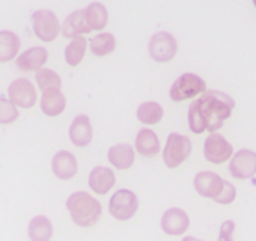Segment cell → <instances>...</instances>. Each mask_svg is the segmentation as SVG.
I'll list each match as a JSON object with an SVG mask.
<instances>
[{
	"label": "cell",
	"instance_id": "obj_17",
	"mask_svg": "<svg viewBox=\"0 0 256 241\" xmlns=\"http://www.w3.org/2000/svg\"><path fill=\"white\" fill-rule=\"evenodd\" d=\"M88 184H90V189L96 192L98 195H105L114 188L116 176L112 170L105 168V166H98L90 172Z\"/></svg>",
	"mask_w": 256,
	"mask_h": 241
},
{
	"label": "cell",
	"instance_id": "obj_11",
	"mask_svg": "<svg viewBox=\"0 0 256 241\" xmlns=\"http://www.w3.org/2000/svg\"><path fill=\"white\" fill-rule=\"evenodd\" d=\"M224 183H225V180L220 178L218 174H214V172H207V171L196 174L195 182H194L196 192H198L201 196L212 198V200H214V198L220 194V190H222V188H224Z\"/></svg>",
	"mask_w": 256,
	"mask_h": 241
},
{
	"label": "cell",
	"instance_id": "obj_23",
	"mask_svg": "<svg viewBox=\"0 0 256 241\" xmlns=\"http://www.w3.org/2000/svg\"><path fill=\"white\" fill-rule=\"evenodd\" d=\"M86 51H87V39L81 34L72 38V42L64 50V58H66L68 64L78 66L82 62Z\"/></svg>",
	"mask_w": 256,
	"mask_h": 241
},
{
	"label": "cell",
	"instance_id": "obj_4",
	"mask_svg": "<svg viewBox=\"0 0 256 241\" xmlns=\"http://www.w3.org/2000/svg\"><path fill=\"white\" fill-rule=\"evenodd\" d=\"M206 81L194 74H184L172 84L170 90V98L174 102H183L192 98H196L206 92Z\"/></svg>",
	"mask_w": 256,
	"mask_h": 241
},
{
	"label": "cell",
	"instance_id": "obj_18",
	"mask_svg": "<svg viewBox=\"0 0 256 241\" xmlns=\"http://www.w3.org/2000/svg\"><path fill=\"white\" fill-rule=\"evenodd\" d=\"M92 27L87 22L84 10H75L62 22V34L64 38H75L80 34H88Z\"/></svg>",
	"mask_w": 256,
	"mask_h": 241
},
{
	"label": "cell",
	"instance_id": "obj_5",
	"mask_svg": "<svg viewBox=\"0 0 256 241\" xmlns=\"http://www.w3.org/2000/svg\"><path fill=\"white\" fill-rule=\"evenodd\" d=\"M190 152L192 144L188 136L180 134H171L164 150V162L168 168H177L190 156Z\"/></svg>",
	"mask_w": 256,
	"mask_h": 241
},
{
	"label": "cell",
	"instance_id": "obj_24",
	"mask_svg": "<svg viewBox=\"0 0 256 241\" xmlns=\"http://www.w3.org/2000/svg\"><path fill=\"white\" fill-rule=\"evenodd\" d=\"M86 18L92 30H102L108 22V10L102 3H90L86 9Z\"/></svg>",
	"mask_w": 256,
	"mask_h": 241
},
{
	"label": "cell",
	"instance_id": "obj_7",
	"mask_svg": "<svg viewBox=\"0 0 256 241\" xmlns=\"http://www.w3.org/2000/svg\"><path fill=\"white\" fill-rule=\"evenodd\" d=\"M148 52L152 58L159 63L170 62L177 52V40L172 34L166 32H159L150 39Z\"/></svg>",
	"mask_w": 256,
	"mask_h": 241
},
{
	"label": "cell",
	"instance_id": "obj_31",
	"mask_svg": "<svg viewBox=\"0 0 256 241\" xmlns=\"http://www.w3.org/2000/svg\"><path fill=\"white\" fill-rule=\"evenodd\" d=\"M254 2V4H255V8H256V0H252Z\"/></svg>",
	"mask_w": 256,
	"mask_h": 241
},
{
	"label": "cell",
	"instance_id": "obj_12",
	"mask_svg": "<svg viewBox=\"0 0 256 241\" xmlns=\"http://www.w3.org/2000/svg\"><path fill=\"white\" fill-rule=\"evenodd\" d=\"M189 216L182 208H171L162 218V230L168 236H182L189 228Z\"/></svg>",
	"mask_w": 256,
	"mask_h": 241
},
{
	"label": "cell",
	"instance_id": "obj_19",
	"mask_svg": "<svg viewBox=\"0 0 256 241\" xmlns=\"http://www.w3.org/2000/svg\"><path fill=\"white\" fill-rule=\"evenodd\" d=\"M136 152L144 158H153L160 152L159 140L156 134L150 129H141L135 140Z\"/></svg>",
	"mask_w": 256,
	"mask_h": 241
},
{
	"label": "cell",
	"instance_id": "obj_3",
	"mask_svg": "<svg viewBox=\"0 0 256 241\" xmlns=\"http://www.w3.org/2000/svg\"><path fill=\"white\" fill-rule=\"evenodd\" d=\"M32 26L34 34L44 42H52L62 32V26L54 12L48 9H39L32 15Z\"/></svg>",
	"mask_w": 256,
	"mask_h": 241
},
{
	"label": "cell",
	"instance_id": "obj_21",
	"mask_svg": "<svg viewBox=\"0 0 256 241\" xmlns=\"http://www.w3.org/2000/svg\"><path fill=\"white\" fill-rule=\"evenodd\" d=\"M20 46L21 40L14 32H0V63H6L15 58L20 51Z\"/></svg>",
	"mask_w": 256,
	"mask_h": 241
},
{
	"label": "cell",
	"instance_id": "obj_1",
	"mask_svg": "<svg viewBox=\"0 0 256 241\" xmlns=\"http://www.w3.org/2000/svg\"><path fill=\"white\" fill-rule=\"evenodd\" d=\"M232 110L234 100L228 94L216 90L204 92L189 108V128L194 134H202L207 129L216 132L231 117Z\"/></svg>",
	"mask_w": 256,
	"mask_h": 241
},
{
	"label": "cell",
	"instance_id": "obj_30",
	"mask_svg": "<svg viewBox=\"0 0 256 241\" xmlns=\"http://www.w3.org/2000/svg\"><path fill=\"white\" fill-rule=\"evenodd\" d=\"M234 228H236L234 222L232 220H226L222 225V228H220V238L222 240H231L232 234H234Z\"/></svg>",
	"mask_w": 256,
	"mask_h": 241
},
{
	"label": "cell",
	"instance_id": "obj_20",
	"mask_svg": "<svg viewBox=\"0 0 256 241\" xmlns=\"http://www.w3.org/2000/svg\"><path fill=\"white\" fill-rule=\"evenodd\" d=\"M108 160L118 170H129L135 160V152L129 144L112 146L108 152Z\"/></svg>",
	"mask_w": 256,
	"mask_h": 241
},
{
	"label": "cell",
	"instance_id": "obj_9",
	"mask_svg": "<svg viewBox=\"0 0 256 241\" xmlns=\"http://www.w3.org/2000/svg\"><path fill=\"white\" fill-rule=\"evenodd\" d=\"M204 156L212 164H225L232 158V146L219 134H212L204 144Z\"/></svg>",
	"mask_w": 256,
	"mask_h": 241
},
{
	"label": "cell",
	"instance_id": "obj_2",
	"mask_svg": "<svg viewBox=\"0 0 256 241\" xmlns=\"http://www.w3.org/2000/svg\"><path fill=\"white\" fill-rule=\"evenodd\" d=\"M66 208L70 214L72 222L82 228L94 226L102 216V207L99 201H96L87 192L72 194L66 201Z\"/></svg>",
	"mask_w": 256,
	"mask_h": 241
},
{
	"label": "cell",
	"instance_id": "obj_28",
	"mask_svg": "<svg viewBox=\"0 0 256 241\" xmlns=\"http://www.w3.org/2000/svg\"><path fill=\"white\" fill-rule=\"evenodd\" d=\"M18 106L15 104H12L9 99H3L0 98V124H10L14 123L20 112L16 110Z\"/></svg>",
	"mask_w": 256,
	"mask_h": 241
},
{
	"label": "cell",
	"instance_id": "obj_26",
	"mask_svg": "<svg viewBox=\"0 0 256 241\" xmlns=\"http://www.w3.org/2000/svg\"><path fill=\"white\" fill-rule=\"evenodd\" d=\"M138 120L144 124H156L164 117V108L156 102H146L136 111Z\"/></svg>",
	"mask_w": 256,
	"mask_h": 241
},
{
	"label": "cell",
	"instance_id": "obj_25",
	"mask_svg": "<svg viewBox=\"0 0 256 241\" xmlns=\"http://www.w3.org/2000/svg\"><path fill=\"white\" fill-rule=\"evenodd\" d=\"M90 50L98 57L108 56L116 50V38L111 33H99L90 40Z\"/></svg>",
	"mask_w": 256,
	"mask_h": 241
},
{
	"label": "cell",
	"instance_id": "obj_8",
	"mask_svg": "<svg viewBox=\"0 0 256 241\" xmlns=\"http://www.w3.org/2000/svg\"><path fill=\"white\" fill-rule=\"evenodd\" d=\"M8 96L12 104L18 108L28 110L36 104V90L34 86L26 78H16L8 88Z\"/></svg>",
	"mask_w": 256,
	"mask_h": 241
},
{
	"label": "cell",
	"instance_id": "obj_10",
	"mask_svg": "<svg viewBox=\"0 0 256 241\" xmlns=\"http://www.w3.org/2000/svg\"><path fill=\"white\" fill-rule=\"evenodd\" d=\"M230 172L237 180H248L256 174V153L250 150H240L230 164Z\"/></svg>",
	"mask_w": 256,
	"mask_h": 241
},
{
	"label": "cell",
	"instance_id": "obj_29",
	"mask_svg": "<svg viewBox=\"0 0 256 241\" xmlns=\"http://www.w3.org/2000/svg\"><path fill=\"white\" fill-rule=\"evenodd\" d=\"M236 196H237V192H236V188L231 184V183H228V182H225L224 183V188H222V190H220V194L214 198V201L218 202V204H231L234 200H236Z\"/></svg>",
	"mask_w": 256,
	"mask_h": 241
},
{
	"label": "cell",
	"instance_id": "obj_15",
	"mask_svg": "<svg viewBox=\"0 0 256 241\" xmlns=\"http://www.w3.org/2000/svg\"><path fill=\"white\" fill-rule=\"evenodd\" d=\"M66 108V99L60 88L51 87L42 92V99H40V110L45 116L48 117H57L60 116Z\"/></svg>",
	"mask_w": 256,
	"mask_h": 241
},
{
	"label": "cell",
	"instance_id": "obj_16",
	"mask_svg": "<svg viewBox=\"0 0 256 241\" xmlns=\"http://www.w3.org/2000/svg\"><path fill=\"white\" fill-rule=\"evenodd\" d=\"M48 60V52L42 46L28 48L16 58V68L22 72H33L40 69Z\"/></svg>",
	"mask_w": 256,
	"mask_h": 241
},
{
	"label": "cell",
	"instance_id": "obj_22",
	"mask_svg": "<svg viewBox=\"0 0 256 241\" xmlns=\"http://www.w3.org/2000/svg\"><path fill=\"white\" fill-rule=\"evenodd\" d=\"M28 237L32 240L45 241L52 237V224L46 216H36L28 225Z\"/></svg>",
	"mask_w": 256,
	"mask_h": 241
},
{
	"label": "cell",
	"instance_id": "obj_6",
	"mask_svg": "<svg viewBox=\"0 0 256 241\" xmlns=\"http://www.w3.org/2000/svg\"><path fill=\"white\" fill-rule=\"evenodd\" d=\"M138 210V198L130 190H118L110 200V213L117 220H129Z\"/></svg>",
	"mask_w": 256,
	"mask_h": 241
},
{
	"label": "cell",
	"instance_id": "obj_27",
	"mask_svg": "<svg viewBox=\"0 0 256 241\" xmlns=\"http://www.w3.org/2000/svg\"><path fill=\"white\" fill-rule=\"evenodd\" d=\"M34 78H36V82H38V86H39V88H40L42 92L46 90V88H51V87L60 88V86H62L60 76H58L54 70L46 69V68L38 69Z\"/></svg>",
	"mask_w": 256,
	"mask_h": 241
},
{
	"label": "cell",
	"instance_id": "obj_14",
	"mask_svg": "<svg viewBox=\"0 0 256 241\" xmlns=\"http://www.w3.org/2000/svg\"><path fill=\"white\" fill-rule=\"evenodd\" d=\"M70 142L76 147H87L93 140V129L90 118L87 116H78L70 124L69 129Z\"/></svg>",
	"mask_w": 256,
	"mask_h": 241
},
{
	"label": "cell",
	"instance_id": "obj_13",
	"mask_svg": "<svg viewBox=\"0 0 256 241\" xmlns=\"http://www.w3.org/2000/svg\"><path fill=\"white\" fill-rule=\"evenodd\" d=\"M51 168L54 176L58 180H70L75 177L78 171V164L75 156L70 152H58L51 162Z\"/></svg>",
	"mask_w": 256,
	"mask_h": 241
}]
</instances>
